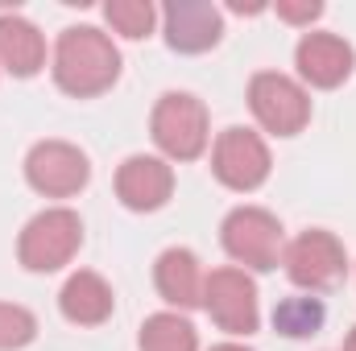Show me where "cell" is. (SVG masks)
<instances>
[{
  "instance_id": "cell-1",
  "label": "cell",
  "mask_w": 356,
  "mask_h": 351,
  "mask_svg": "<svg viewBox=\"0 0 356 351\" xmlns=\"http://www.w3.org/2000/svg\"><path fill=\"white\" fill-rule=\"evenodd\" d=\"M54 83L75 95V99H91L104 95L120 79V50L112 46V37L95 25H71L58 33L54 46Z\"/></svg>"
},
{
  "instance_id": "cell-2",
  "label": "cell",
  "mask_w": 356,
  "mask_h": 351,
  "mask_svg": "<svg viewBox=\"0 0 356 351\" xmlns=\"http://www.w3.org/2000/svg\"><path fill=\"white\" fill-rule=\"evenodd\" d=\"M79 244H83V219L71 207H46L21 228L17 261L29 273H54V268L75 261Z\"/></svg>"
},
{
  "instance_id": "cell-3",
  "label": "cell",
  "mask_w": 356,
  "mask_h": 351,
  "mask_svg": "<svg viewBox=\"0 0 356 351\" xmlns=\"http://www.w3.org/2000/svg\"><path fill=\"white\" fill-rule=\"evenodd\" d=\"M149 132L158 141V149L170 162H195L207 149V108L203 99H195L191 91H166L154 103L149 116Z\"/></svg>"
},
{
  "instance_id": "cell-4",
  "label": "cell",
  "mask_w": 356,
  "mask_h": 351,
  "mask_svg": "<svg viewBox=\"0 0 356 351\" xmlns=\"http://www.w3.org/2000/svg\"><path fill=\"white\" fill-rule=\"evenodd\" d=\"M220 240H224V252L236 264L253 268V273H269L282 264V223L277 215H269L266 207H236L228 211L224 228H220Z\"/></svg>"
},
{
  "instance_id": "cell-5",
  "label": "cell",
  "mask_w": 356,
  "mask_h": 351,
  "mask_svg": "<svg viewBox=\"0 0 356 351\" xmlns=\"http://www.w3.org/2000/svg\"><path fill=\"white\" fill-rule=\"evenodd\" d=\"M249 108H253L257 124L273 137H294L311 120L307 87L294 83L290 75H277V71H257L249 79Z\"/></svg>"
},
{
  "instance_id": "cell-6",
  "label": "cell",
  "mask_w": 356,
  "mask_h": 351,
  "mask_svg": "<svg viewBox=\"0 0 356 351\" xmlns=\"http://www.w3.org/2000/svg\"><path fill=\"white\" fill-rule=\"evenodd\" d=\"M282 264H286V277L298 285V289H311V293H323L332 285L344 281L348 273V257H344V244L332 236V232H302L286 244L282 252Z\"/></svg>"
},
{
  "instance_id": "cell-7",
  "label": "cell",
  "mask_w": 356,
  "mask_h": 351,
  "mask_svg": "<svg viewBox=\"0 0 356 351\" xmlns=\"http://www.w3.org/2000/svg\"><path fill=\"white\" fill-rule=\"evenodd\" d=\"M203 306L228 335H253L261 323L257 310V285L245 268H216L203 281Z\"/></svg>"
},
{
  "instance_id": "cell-8",
  "label": "cell",
  "mask_w": 356,
  "mask_h": 351,
  "mask_svg": "<svg viewBox=\"0 0 356 351\" xmlns=\"http://www.w3.org/2000/svg\"><path fill=\"white\" fill-rule=\"evenodd\" d=\"M91 166L88 153L71 141H38L25 153V182L46 198H71L88 186Z\"/></svg>"
},
{
  "instance_id": "cell-9",
  "label": "cell",
  "mask_w": 356,
  "mask_h": 351,
  "mask_svg": "<svg viewBox=\"0 0 356 351\" xmlns=\"http://www.w3.org/2000/svg\"><path fill=\"white\" fill-rule=\"evenodd\" d=\"M269 149L266 141L253 132V128H224L216 137V149H211V170L216 178L228 186V190H257L269 178Z\"/></svg>"
},
{
  "instance_id": "cell-10",
  "label": "cell",
  "mask_w": 356,
  "mask_h": 351,
  "mask_svg": "<svg viewBox=\"0 0 356 351\" xmlns=\"http://www.w3.org/2000/svg\"><path fill=\"white\" fill-rule=\"evenodd\" d=\"M170 194H175V170L162 157L133 153V157L120 162V170H116V198L129 211H158V207H166Z\"/></svg>"
},
{
  "instance_id": "cell-11",
  "label": "cell",
  "mask_w": 356,
  "mask_h": 351,
  "mask_svg": "<svg viewBox=\"0 0 356 351\" xmlns=\"http://www.w3.org/2000/svg\"><path fill=\"white\" fill-rule=\"evenodd\" d=\"M166 42L178 54H203L224 37V17L211 0H175L162 12Z\"/></svg>"
},
{
  "instance_id": "cell-12",
  "label": "cell",
  "mask_w": 356,
  "mask_h": 351,
  "mask_svg": "<svg viewBox=\"0 0 356 351\" xmlns=\"http://www.w3.org/2000/svg\"><path fill=\"white\" fill-rule=\"evenodd\" d=\"M294 67H298V75L311 87L332 91L353 75L356 54H353V46L344 37H336V33H307L298 42V50H294Z\"/></svg>"
},
{
  "instance_id": "cell-13",
  "label": "cell",
  "mask_w": 356,
  "mask_h": 351,
  "mask_svg": "<svg viewBox=\"0 0 356 351\" xmlns=\"http://www.w3.org/2000/svg\"><path fill=\"white\" fill-rule=\"evenodd\" d=\"M112 306H116L112 285L99 273H91V268L71 273L67 285L58 289V310L75 327H99V323H108L112 318Z\"/></svg>"
},
{
  "instance_id": "cell-14",
  "label": "cell",
  "mask_w": 356,
  "mask_h": 351,
  "mask_svg": "<svg viewBox=\"0 0 356 351\" xmlns=\"http://www.w3.org/2000/svg\"><path fill=\"white\" fill-rule=\"evenodd\" d=\"M203 268H199V257L191 248H166L158 264H154V285L158 293L178 306V310H195L203 306Z\"/></svg>"
},
{
  "instance_id": "cell-15",
  "label": "cell",
  "mask_w": 356,
  "mask_h": 351,
  "mask_svg": "<svg viewBox=\"0 0 356 351\" xmlns=\"http://www.w3.org/2000/svg\"><path fill=\"white\" fill-rule=\"evenodd\" d=\"M0 67L17 79H33L46 67V37L21 12H0Z\"/></svg>"
},
{
  "instance_id": "cell-16",
  "label": "cell",
  "mask_w": 356,
  "mask_h": 351,
  "mask_svg": "<svg viewBox=\"0 0 356 351\" xmlns=\"http://www.w3.org/2000/svg\"><path fill=\"white\" fill-rule=\"evenodd\" d=\"M137 348L141 351H199V331H195L182 314L162 310V314H149V318L141 323Z\"/></svg>"
},
{
  "instance_id": "cell-17",
  "label": "cell",
  "mask_w": 356,
  "mask_h": 351,
  "mask_svg": "<svg viewBox=\"0 0 356 351\" xmlns=\"http://www.w3.org/2000/svg\"><path fill=\"white\" fill-rule=\"evenodd\" d=\"M319 327H323V302L311 293H294V298H282L273 306V331L286 339H307Z\"/></svg>"
},
{
  "instance_id": "cell-18",
  "label": "cell",
  "mask_w": 356,
  "mask_h": 351,
  "mask_svg": "<svg viewBox=\"0 0 356 351\" xmlns=\"http://www.w3.org/2000/svg\"><path fill=\"white\" fill-rule=\"evenodd\" d=\"M104 17H108V25L120 33V37H149L154 33V21H158V12H154V4L149 0H108L104 4Z\"/></svg>"
},
{
  "instance_id": "cell-19",
  "label": "cell",
  "mask_w": 356,
  "mask_h": 351,
  "mask_svg": "<svg viewBox=\"0 0 356 351\" xmlns=\"http://www.w3.org/2000/svg\"><path fill=\"white\" fill-rule=\"evenodd\" d=\"M33 339H38V318H33L25 306L0 302V351L29 348Z\"/></svg>"
},
{
  "instance_id": "cell-20",
  "label": "cell",
  "mask_w": 356,
  "mask_h": 351,
  "mask_svg": "<svg viewBox=\"0 0 356 351\" xmlns=\"http://www.w3.org/2000/svg\"><path fill=\"white\" fill-rule=\"evenodd\" d=\"M277 17L290 25H311L315 17H323V4L319 0H277Z\"/></svg>"
},
{
  "instance_id": "cell-21",
  "label": "cell",
  "mask_w": 356,
  "mask_h": 351,
  "mask_svg": "<svg viewBox=\"0 0 356 351\" xmlns=\"http://www.w3.org/2000/svg\"><path fill=\"white\" fill-rule=\"evenodd\" d=\"M266 4H245V0H232V12H261Z\"/></svg>"
},
{
  "instance_id": "cell-22",
  "label": "cell",
  "mask_w": 356,
  "mask_h": 351,
  "mask_svg": "<svg viewBox=\"0 0 356 351\" xmlns=\"http://www.w3.org/2000/svg\"><path fill=\"white\" fill-rule=\"evenodd\" d=\"M211 351H253V348H245V343H216Z\"/></svg>"
},
{
  "instance_id": "cell-23",
  "label": "cell",
  "mask_w": 356,
  "mask_h": 351,
  "mask_svg": "<svg viewBox=\"0 0 356 351\" xmlns=\"http://www.w3.org/2000/svg\"><path fill=\"white\" fill-rule=\"evenodd\" d=\"M344 351H356V327L348 331V343H344Z\"/></svg>"
}]
</instances>
